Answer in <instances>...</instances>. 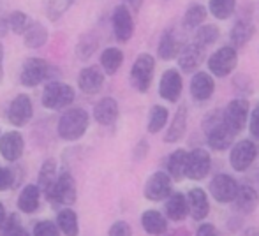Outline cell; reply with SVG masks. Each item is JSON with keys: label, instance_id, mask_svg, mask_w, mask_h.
Segmentation results:
<instances>
[{"label": "cell", "instance_id": "1", "mask_svg": "<svg viewBox=\"0 0 259 236\" xmlns=\"http://www.w3.org/2000/svg\"><path fill=\"white\" fill-rule=\"evenodd\" d=\"M203 129H205L206 143L211 150L224 152L229 147H233V141H235L236 134L226 125L222 111L213 110L211 113H208L205 122H203Z\"/></svg>", "mask_w": 259, "mask_h": 236}, {"label": "cell", "instance_id": "2", "mask_svg": "<svg viewBox=\"0 0 259 236\" xmlns=\"http://www.w3.org/2000/svg\"><path fill=\"white\" fill-rule=\"evenodd\" d=\"M90 117L83 108H69L58 120L57 132L64 141H78L87 134Z\"/></svg>", "mask_w": 259, "mask_h": 236}, {"label": "cell", "instance_id": "3", "mask_svg": "<svg viewBox=\"0 0 259 236\" xmlns=\"http://www.w3.org/2000/svg\"><path fill=\"white\" fill-rule=\"evenodd\" d=\"M74 88L67 83H62V81H50L48 85L45 86L42 90V97H41V103L46 110H52V111H58V110H64V108L71 106L74 103Z\"/></svg>", "mask_w": 259, "mask_h": 236}, {"label": "cell", "instance_id": "4", "mask_svg": "<svg viewBox=\"0 0 259 236\" xmlns=\"http://www.w3.org/2000/svg\"><path fill=\"white\" fill-rule=\"evenodd\" d=\"M155 59L150 53H141L136 57L133 67H131V85L136 92H148L152 81H154Z\"/></svg>", "mask_w": 259, "mask_h": 236}, {"label": "cell", "instance_id": "5", "mask_svg": "<svg viewBox=\"0 0 259 236\" xmlns=\"http://www.w3.org/2000/svg\"><path fill=\"white\" fill-rule=\"evenodd\" d=\"M46 199H48L52 205L55 206H71L76 203V198H78V191H76V181L72 178L71 173L62 171L58 175L57 183L46 192Z\"/></svg>", "mask_w": 259, "mask_h": 236}, {"label": "cell", "instance_id": "6", "mask_svg": "<svg viewBox=\"0 0 259 236\" xmlns=\"http://www.w3.org/2000/svg\"><path fill=\"white\" fill-rule=\"evenodd\" d=\"M52 64H48L45 59H39V57H30L23 62L20 69V83L23 86H37L39 83L48 81L50 74H52Z\"/></svg>", "mask_w": 259, "mask_h": 236}, {"label": "cell", "instance_id": "7", "mask_svg": "<svg viewBox=\"0 0 259 236\" xmlns=\"http://www.w3.org/2000/svg\"><path fill=\"white\" fill-rule=\"evenodd\" d=\"M238 64V53L233 46H222L215 53H211L208 59V71L211 76L217 78H226L236 69Z\"/></svg>", "mask_w": 259, "mask_h": 236}, {"label": "cell", "instance_id": "8", "mask_svg": "<svg viewBox=\"0 0 259 236\" xmlns=\"http://www.w3.org/2000/svg\"><path fill=\"white\" fill-rule=\"evenodd\" d=\"M222 117H224V122L229 129L233 130L235 134H240L245 125L249 123L250 118V106H249V101L247 99H233L228 103V106L224 108L222 111Z\"/></svg>", "mask_w": 259, "mask_h": 236}, {"label": "cell", "instance_id": "9", "mask_svg": "<svg viewBox=\"0 0 259 236\" xmlns=\"http://www.w3.org/2000/svg\"><path fill=\"white\" fill-rule=\"evenodd\" d=\"M257 157V145L252 139H242L231 147L229 164L235 171L243 173L254 164Z\"/></svg>", "mask_w": 259, "mask_h": 236}, {"label": "cell", "instance_id": "10", "mask_svg": "<svg viewBox=\"0 0 259 236\" xmlns=\"http://www.w3.org/2000/svg\"><path fill=\"white\" fill-rule=\"evenodd\" d=\"M143 194L148 201H166L173 194V178L164 171H155L145 183Z\"/></svg>", "mask_w": 259, "mask_h": 236}, {"label": "cell", "instance_id": "11", "mask_svg": "<svg viewBox=\"0 0 259 236\" xmlns=\"http://www.w3.org/2000/svg\"><path fill=\"white\" fill-rule=\"evenodd\" d=\"M210 194L221 205H228L233 203L236 198V192H238L240 185L231 175H226V173H219L210 180Z\"/></svg>", "mask_w": 259, "mask_h": 236}, {"label": "cell", "instance_id": "12", "mask_svg": "<svg viewBox=\"0 0 259 236\" xmlns=\"http://www.w3.org/2000/svg\"><path fill=\"white\" fill-rule=\"evenodd\" d=\"M7 122L14 127H25L34 117V104L27 93H18L7 108Z\"/></svg>", "mask_w": 259, "mask_h": 236}, {"label": "cell", "instance_id": "13", "mask_svg": "<svg viewBox=\"0 0 259 236\" xmlns=\"http://www.w3.org/2000/svg\"><path fill=\"white\" fill-rule=\"evenodd\" d=\"M111 23H113V32H115V37L118 42H127L134 34V20L133 14H131L129 7L125 4L122 6H116L113 11L111 16Z\"/></svg>", "mask_w": 259, "mask_h": 236}, {"label": "cell", "instance_id": "14", "mask_svg": "<svg viewBox=\"0 0 259 236\" xmlns=\"http://www.w3.org/2000/svg\"><path fill=\"white\" fill-rule=\"evenodd\" d=\"M184 90V79L177 69H167L159 81V96L167 103H178Z\"/></svg>", "mask_w": 259, "mask_h": 236}, {"label": "cell", "instance_id": "15", "mask_svg": "<svg viewBox=\"0 0 259 236\" xmlns=\"http://www.w3.org/2000/svg\"><path fill=\"white\" fill-rule=\"evenodd\" d=\"M211 169V157L205 148H194L189 152L187 161V178L192 181H199L208 176Z\"/></svg>", "mask_w": 259, "mask_h": 236}, {"label": "cell", "instance_id": "16", "mask_svg": "<svg viewBox=\"0 0 259 236\" xmlns=\"http://www.w3.org/2000/svg\"><path fill=\"white\" fill-rule=\"evenodd\" d=\"M25 150V141L18 130H11V132H4L0 136V155L6 159L7 162H16L21 159Z\"/></svg>", "mask_w": 259, "mask_h": 236}, {"label": "cell", "instance_id": "17", "mask_svg": "<svg viewBox=\"0 0 259 236\" xmlns=\"http://www.w3.org/2000/svg\"><path fill=\"white\" fill-rule=\"evenodd\" d=\"M104 74L106 72L103 71V67H97V65H89V67L81 69L78 76L79 90L89 93V96L101 92L104 85Z\"/></svg>", "mask_w": 259, "mask_h": 236}, {"label": "cell", "instance_id": "18", "mask_svg": "<svg viewBox=\"0 0 259 236\" xmlns=\"http://www.w3.org/2000/svg\"><path fill=\"white\" fill-rule=\"evenodd\" d=\"M189 215L194 220H205L210 213V199L201 187H192L187 192Z\"/></svg>", "mask_w": 259, "mask_h": 236}, {"label": "cell", "instance_id": "19", "mask_svg": "<svg viewBox=\"0 0 259 236\" xmlns=\"http://www.w3.org/2000/svg\"><path fill=\"white\" fill-rule=\"evenodd\" d=\"M215 92V81L210 72L199 71L191 79V96L198 103H205Z\"/></svg>", "mask_w": 259, "mask_h": 236}, {"label": "cell", "instance_id": "20", "mask_svg": "<svg viewBox=\"0 0 259 236\" xmlns=\"http://www.w3.org/2000/svg\"><path fill=\"white\" fill-rule=\"evenodd\" d=\"M118 103L113 97H103L94 106V118L99 125H113L118 118Z\"/></svg>", "mask_w": 259, "mask_h": 236}, {"label": "cell", "instance_id": "21", "mask_svg": "<svg viewBox=\"0 0 259 236\" xmlns=\"http://www.w3.org/2000/svg\"><path fill=\"white\" fill-rule=\"evenodd\" d=\"M164 213L169 220L175 222H180L187 217L189 213V203L187 196L182 194V192H175L169 198L166 199V205H164Z\"/></svg>", "mask_w": 259, "mask_h": 236}, {"label": "cell", "instance_id": "22", "mask_svg": "<svg viewBox=\"0 0 259 236\" xmlns=\"http://www.w3.org/2000/svg\"><path fill=\"white\" fill-rule=\"evenodd\" d=\"M187 161H189V152L187 150H175L173 154H169L166 162L167 175L173 178V181H182L184 178H187Z\"/></svg>", "mask_w": 259, "mask_h": 236}, {"label": "cell", "instance_id": "23", "mask_svg": "<svg viewBox=\"0 0 259 236\" xmlns=\"http://www.w3.org/2000/svg\"><path fill=\"white\" fill-rule=\"evenodd\" d=\"M203 52H205V50L199 48L196 42L182 46L180 53H178V65H180L182 71H185V72L196 71L203 60Z\"/></svg>", "mask_w": 259, "mask_h": 236}, {"label": "cell", "instance_id": "24", "mask_svg": "<svg viewBox=\"0 0 259 236\" xmlns=\"http://www.w3.org/2000/svg\"><path fill=\"white\" fill-rule=\"evenodd\" d=\"M233 203H235V208L240 213H252L259 205L257 191L254 187H250V185H240Z\"/></svg>", "mask_w": 259, "mask_h": 236}, {"label": "cell", "instance_id": "25", "mask_svg": "<svg viewBox=\"0 0 259 236\" xmlns=\"http://www.w3.org/2000/svg\"><path fill=\"white\" fill-rule=\"evenodd\" d=\"M39 201H41V188H39V185L28 183L21 188L20 196H18V208L23 213H34L39 208Z\"/></svg>", "mask_w": 259, "mask_h": 236}, {"label": "cell", "instance_id": "26", "mask_svg": "<svg viewBox=\"0 0 259 236\" xmlns=\"http://www.w3.org/2000/svg\"><path fill=\"white\" fill-rule=\"evenodd\" d=\"M141 226L152 236H160L167 231V219L159 210H147L141 213Z\"/></svg>", "mask_w": 259, "mask_h": 236}, {"label": "cell", "instance_id": "27", "mask_svg": "<svg viewBox=\"0 0 259 236\" xmlns=\"http://www.w3.org/2000/svg\"><path fill=\"white\" fill-rule=\"evenodd\" d=\"M185 130H187V108L180 106L175 113L171 125L167 127V132L164 134V141L166 143H178L185 136Z\"/></svg>", "mask_w": 259, "mask_h": 236}, {"label": "cell", "instance_id": "28", "mask_svg": "<svg viewBox=\"0 0 259 236\" xmlns=\"http://www.w3.org/2000/svg\"><path fill=\"white\" fill-rule=\"evenodd\" d=\"M23 42L27 48L37 50L48 42V28L41 21H30L27 32L23 34Z\"/></svg>", "mask_w": 259, "mask_h": 236}, {"label": "cell", "instance_id": "29", "mask_svg": "<svg viewBox=\"0 0 259 236\" xmlns=\"http://www.w3.org/2000/svg\"><path fill=\"white\" fill-rule=\"evenodd\" d=\"M180 50H182V46H180V42H178V39L173 30H166L162 35H160L159 46H157L159 59L171 60V59H175V57H178Z\"/></svg>", "mask_w": 259, "mask_h": 236}, {"label": "cell", "instance_id": "30", "mask_svg": "<svg viewBox=\"0 0 259 236\" xmlns=\"http://www.w3.org/2000/svg\"><path fill=\"white\" fill-rule=\"evenodd\" d=\"M57 224L60 227V231L65 236H78L79 234V222H78V213L71 208L65 206L64 210H60L57 215Z\"/></svg>", "mask_w": 259, "mask_h": 236}, {"label": "cell", "instance_id": "31", "mask_svg": "<svg viewBox=\"0 0 259 236\" xmlns=\"http://www.w3.org/2000/svg\"><path fill=\"white\" fill-rule=\"evenodd\" d=\"M58 180V173H57V162L53 159H46L42 162L41 169H39V176H37V185L41 188V192H48L50 188L57 183Z\"/></svg>", "mask_w": 259, "mask_h": 236}, {"label": "cell", "instance_id": "32", "mask_svg": "<svg viewBox=\"0 0 259 236\" xmlns=\"http://www.w3.org/2000/svg\"><path fill=\"white\" fill-rule=\"evenodd\" d=\"M123 64V52L120 48H106L101 53V67L108 76H113Z\"/></svg>", "mask_w": 259, "mask_h": 236}, {"label": "cell", "instance_id": "33", "mask_svg": "<svg viewBox=\"0 0 259 236\" xmlns=\"http://www.w3.org/2000/svg\"><path fill=\"white\" fill-rule=\"evenodd\" d=\"M254 35V25L247 20H240L231 30V42L233 48H242L252 39Z\"/></svg>", "mask_w": 259, "mask_h": 236}, {"label": "cell", "instance_id": "34", "mask_svg": "<svg viewBox=\"0 0 259 236\" xmlns=\"http://www.w3.org/2000/svg\"><path fill=\"white\" fill-rule=\"evenodd\" d=\"M97 46H99V41L94 34H85L78 39L76 42V48H74V53L79 60H89L92 59V55L97 52Z\"/></svg>", "mask_w": 259, "mask_h": 236}, {"label": "cell", "instance_id": "35", "mask_svg": "<svg viewBox=\"0 0 259 236\" xmlns=\"http://www.w3.org/2000/svg\"><path fill=\"white\" fill-rule=\"evenodd\" d=\"M167 118H169V111H167V108L159 106V104L154 106L150 110V113H148V123H147L148 132H150V134L160 132V130L166 127Z\"/></svg>", "mask_w": 259, "mask_h": 236}, {"label": "cell", "instance_id": "36", "mask_svg": "<svg viewBox=\"0 0 259 236\" xmlns=\"http://www.w3.org/2000/svg\"><path fill=\"white\" fill-rule=\"evenodd\" d=\"M221 37V28L217 25H201V27L196 30V35H194V42L199 46V48L205 50L206 46H211L217 39Z\"/></svg>", "mask_w": 259, "mask_h": 236}, {"label": "cell", "instance_id": "37", "mask_svg": "<svg viewBox=\"0 0 259 236\" xmlns=\"http://www.w3.org/2000/svg\"><path fill=\"white\" fill-rule=\"evenodd\" d=\"M236 0H208V11L215 20H228L235 13Z\"/></svg>", "mask_w": 259, "mask_h": 236}, {"label": "cell", "instance_id": "38", "mask_svg": "<svg viewBox=\"0 0 259 236\" xmlns=\"http://www.w3.org/2000/svg\"><path fill=\"white\" fill-rule=\"evenodd\" d=\"M206 7L201 4H192L184 14V25L187 28H199L203 25V21L206 20Z\"/></svg>", "mask_w": 259, "mask_h": 236}, {"label": "cell", "instance_id": "39", "mask_svg": "<svg viewBox=\"0 0 259 236\" xmlns=\"http://www.w3.org/2000/svg\"><path fill=\"white\" fill-rule=\"evenodd\" d=\"M7 21H9V30L16 35H23L27 32L28 25H30V18L23 11H13L7 16Z\"/></svg>", "mask_w": 259, "mask_h": 236}, {"label": "cell", "instance_id": "40", "mask_svg": "<svg viewBox=\"0 0 259 236\" xmlns=\"http://www.w3.org/2000/svg\"><path fill=\"white\" fill-rule=\"evenodd\" d=\"M72 0H46V14L52 21H57L71 7Z\"/></svg>", "mask_w": 259, "mask_h": 236}, {"label": "cell", "instance_id": "41", "mask_svg": "<svg viewBox=\"0 0 259 236\" xmlns=\"http://www.w3.org/2000/svg\"><path fill=\"white\" fill-rule=\"evenodd\" d=\"M60 227L53 220H39L32 229V236H60Z\"/></svg>", "mask_w": 259, "mask_h": 236}, {"label": "cell", "instance_id": "42", "mask_svg": "<svg viewBox=\"0 0 259 236\" xmlns=\"http://www.w3.org/2000/svg\"><path fill=\"white\" fill-rule=\"evenodd\" d=\"M18 227H21L20 215H18V213H11V215H7L6 220L0 224V236H11Z\"/></svg>", "mask_w": 259, "mask_h": 236}, {"label": "cell", "instance_id": "43", "mask_svg": "<svg viewBox=\"0 0 259 236\" xmlns=\"http://www.w3.org/2000/svg\"><path fill=\"white\" fill-rule=\"evenodd\" d=\"M108 236H133V227L125 220H116L109 227Z\"/></svg>", "mask_w": 259, "mask_h": 236}, {"label": "cell", "instance_id": "44", "mask_svg": "<svg viewBox=\"0 0 259 236\" xmlns=\"http://www.w3.org/2000/svg\"><path fill=\"white\" fill-rule=\"evenodd\" d=\"M13 185H14V171L0 166V192L9 191V188H13Z\"/></svg>", "mask_w": 259, "mask_h": 236}, {"label": "cell", "instance_id": "45", "mask_svg": "<svg viewBox=\"0 0 259 236\" xmlns=\"http://www.w3.org/2000/svg\"><path fill=\"white\" fill-rule=\"evenodd\" d=\"M249 130L254 137L259 139V104L250 111V118H249Z\"/></svg>", "mask_w": 259, "mask_h": 236}, {"label": "cell", "instance_id": "46", "mask_svg": "<svg viewBox=\"0 0 259 236\" xmlns=\"http://www.w3.org/2000/svg\"><path fill=\"white\" fill-rule=\"evenodd\" d=\"M196 236H222V234H221V231L213 226V224L205 222V224H201V226L198 227Z\"/></svg>", "mask_w": 259, "mask_h": 236}, {"label": "cell", "instance_id": "47", "mask_svg": "<svg viewBox=\"0 0 259 236\" xmlns=\"http://www.w3.org/2000/svg\"><path fill=\"white\" fill-rule=\"evenodd\" d=\"M7 32H9V21H7V16L6 18L0 16V37H4Z\"/></svg>", "mask_w": 259, "mask_h": 236}, {"label": "cell", "instance_id": "48", "mask_svg": "<svg viewBox=\"0 0 259 236\" xmlns=\"http://www.w3.org/2000/svg\"><path fill=\"white\" fill-rule=\"evenodd\" d=\"M123 2H125V6L131 7V9L140 11V7H141V4H143V0H123Z\"/></svg>", "mask_w": 259, "mask_h": 236}, {"label": "cell", "instance_id": "49", "mask_svg": "<svg viewBox=\"0 0 259 236\" xmlns=\"http://www.w3.org/2000/svg\"><path fill=\"white\" fill-rule=\"evenodd\" d=\"M4 79V44L0 41V81Z\"/></svg>", "mask_w": 259, "mask_h": 236}, {"label": "cell", "instance_id": "50", "mask_svg": "<svg viewBox=\"0 0 259 236\" xmlns=\"http://www.w3.org/2000/svg\"><path fill=\"white\" fill-rule=\"evenodd\" d=\"M240 236H259V229H256V227H249V229H245Z\"/></svg>", "mask_w": 259, "mask_h": 236}, {"label": "cell", "instance_id": "51", "mask_svg": "<svg viewBox=\"0 0 259 236\" xmlns=\"http://www.w3.org/2000/svg\"><path fill=\"white\" fill-rule=\"evenodd\" d=\"M11 236H30V234H28V231H25V227L21 226V227H18V229L14 231V233L11 234Z\"/></svg>", "mask_w": 259, "mask_h": 236}, {"label": "cell", "instance_id": "52", "mask_svg": "<svg viewBox=\"0 0 259 236\" xmlns=\"http://www.w3.org/2000/svg\"><path fill=\"white\" fill-rule=\"evenodd\" d=\"M6 217H7V213H6V206L2 205V201H0V224L6 220Z\"/></svg>", "mask_w": 259, "mask_h": 236}, {"label": "cell", "instance_id": "53", "mask_svg": "<svg viewBox=\"0 0 259 236\" xmlns=\"http://www.w3.org/2000/svg\"><path fill=\"white\" fill-rule=\"evenodd\" d=\"M0 7H2V0H0Z\"/></svg>", "mask_w": 259, "mask_h": 236}, {"label": "cell", "instance_id": "54", "mask_svg": "<svg viewBox=\"0 0 259 236\" xmlns=\"http://www.w3.org/2000/svg\"><path fill=\"white\" fill-rule=\"evenodd\" d=\"M0 136H2V134H0Z\"/></svg>", "mask_w": 259, "mask_h": 236}]
</instances>
